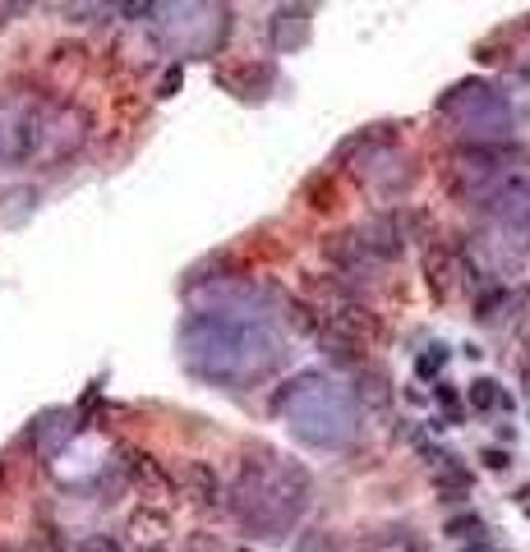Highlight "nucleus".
<instances>
[{
	"instance_id": "9b49d317",
	"label": "nucleus",
	"mask_w": 530,
	"mask_h": 552,
	"mask_svg": "<svg viewBox=\"0 0 530 552\" xmlns=\"http://www.w3.org/2000/svg\"><path fill=\"white\" fill-rule=\"evenodd\" d=\"M447 534L461 539L466 548H475V543H485V520L480 515H453L447 520Z\"/></svg>"
},
{
	"instance_id": "39448f33",
	"label": "nucleus",
	"mask_w": 530,
	"mask_h": 552,
	"mask_svg": "<svg viewBox=\"0 0 530 552\" xmlns=\"http://www.w3.org/2000/svg\"><path fill=\"white\" fill-rule=\"evenodd\" d=\"M355 239H360V248H364L369 258H396V254H402V226H396V221H387V216L369 221V226H364Z\"/></svg>"
},
{
	"instance_id": "4468645a",
	"label": "nucleus",
	"mask_w": 530,
	"mask_h": 552,
	"mask_svg": "<svg viewBox=\"0 0 530 552\" xmlns=\"http://www.w3.org/2000/svg\"><path fill=\"white\" fill-rule=\"evenodd\" d=\"M443 364H447V354H443V345H434V354H420L415 369H420V377H429V373H438Z\"/></svg>"
},
{
	"instance_id": "f03ea898",
	"label": "nucleus",
	"mask_w": 530,
	"mask_h": 552,
	"mask_svg": "<svg viewBox=\"0 0 530 552\" xmlns=\"http://www.w3.org/2000/svg\"><path fill=\"white\" fill-rule=\"evenodd\" d=\"M184 337H203V341H184L194 354H203L199 373L208 377H226V382H241L254 377L273 364V337L263 331L258 322L245 318H222V313H199L184 322Z\"/></svg>"
},
{
	"instance_id": "0eeeda50",
	"label": "nucleus",
	"mask_w": 530,
	"mask_h": 552,
	"mask_svg": "<svg viewBox=\"0 0 530 552\" xmlns=\"http://www.w3.org/2000/svg\"><path fill=\"white\" fill-rule=\"evenodd\" d=\"M273 37H277V46L281 51H296V46H305V37H309V10H277L273 14Z\"/></svg>"
},
{
	"instance_id": "7ed1b4c3",
	"label": "nucleus",
	"mask_w": 530,
	"mask_h": 552,
	"mask_svg": "<svg viewBox=\"0 0 530 552\" xmlns=\"http://www.w3.org/2000/svg\"><path fill=\"white\" fill-rule=\"evenodd\" d=\"M273 405H277V414H286L290 428H296L305 442H314V447H341V442L355 433V410H351L347 392L332 386L328 377H318V373L290 377Z\"/></svg>"
},
{
	"instance_id": "9d476101",
	"label": "nucleus",
	"mask_w": 530,
	"mask_h": 552,
	"mask_svg": "<svg viewBox=\"0 0 530 552\" xmlns=\"http://www.w3.org/2000/svg\"><path fill=\"white\" fill-rule=\"evenodd\" d=\"M466 401H470V410H493V405H502V410H508V396L498 392V382H493V377H480V382H470Z\"/></svg>"
},
{
	"instance_id": "f3484780",
	"label": "nucleus",
	"mask_w": 530,
	"mask_h": 552,
	"mask_svg": "<svg viewBox=\"0 0 530 552\" xmlns=\"http://www.w3.org/2000/svg\"><path fill=\"white\" fill-rule=\"evenodd\" d=\"M526 392H530V364H526Z\"/></svg>"
},
{
	"instance_id": "ddd939ff",
	"label": "nucleus",
	"mask_w": 530,
	"mask_h": 552,
	"mask_svg": "<svg viewBox=\"0 0 530 552\" xmlns=\"http://www.w3.org/2000/svg\"><path fill=\"white\" fill-rule=\"evenodd\" d=\"M190 483L199 488V502H217V475L203 465H190Z\"/></svg>"
},
{
	"instance_id": "dca6fc26",
	"label": "nucleus",
	"mask_w": 530,
	"mask_h": 552,
	"mask_svg": "<svg viewBox=\"0 0 530 552\" xmlns=\"http://www.w3.org/2000/svg\"><path fill=\"white\" fill-rule=\"evenodd\" d=\"M466 552H498V548H489V543H475V548H466Z\"/></svg>"
},
{
	"instance_id": "2eb2a0df",
	"label": "nucleus",
	"mask_w": 530,
	"mask_h": 552,
	"mask_svg": "<svg viewBox=\"0 0 530 552\" xmlns=\"http://www.w3.org/2000/svg\"><path fill=\"white\" fill-rule=\"evenodd\" d=\"M485 465H493V469H508V451H485Z\"/></svg>"
},
{
	"instance_id": "a211bd4d",
	"label": "nucleus",
	"mask_w": 530,
	"mask_h": 552,
	"mask_svg": "<svg viewBox=\"0 0 530 552\" xmlns=\"http://www.w3.org/2000/svg\"><path fill=\"white\" fill-rule=\"evenodd\" d=\"M148 552H162V548H148Z\"/></svg>"
},
{
	"instance_id": "6e6552de",
	"label": "nucleus",
	"mask_w": 530,
	"mask_h": 552,
	"mask_svg": "<svg viewBox=\"0 0 530 552\" xmlns=\"http://www.w3.org/2000/svg\"><path fill=\"white\" fill-rule=\"evenodd\" d=\"M364 552H424V543L411 530H383L364 543Z\"/></svg>"
},
{
	"instance_id": "423d86ee",
	"label": "nucleus",
	"mask_w": 530,
	"mask_h": 552,
	"mask_svg": "<svg viewBox=\"0 0 530 552\" xmlns=\"http://www.w3.org/2000/svg\"><path fill=\"white\" fill-rule=\"evenodd\" d=\"M424 281H429L434 299H447L453 295V281H457V263L443 244H424Z\"/></svg>"
},
{
	"instance_id": "f257e3e1",
	"label": "nucleus",
	"mask_w": 530,
	"mask_h": 552,
	"mask_svg": "<svg viewBox=\"0 0 530 552\" xmlns=\"http://www.w3.org/2000/svg\"><path fill=\"white\" fill-rule=\"evenodd\" d=\"M231 511L249 539H281L305 511V469L277 460H245L231 488Z\"/></svg>"
},
{
	"instance_id": "20e7f679",
	"label": "nucleus",
	"mask_w": 530,
	"mask_h": 552,
	"mask_svg": "<svg viewBox=\"0 0 530 552\" xmlns=\"http://www.w3.org/2000/svg\"><path fill=\"white\" fill-rule=\"evenodd\" d=\"M443 116L466 138H480V143H498V138L512 134V101L480 78L457 83V88L443 97Z\"/></svg>"
},
{
	"instance_id": "f8f14e48",
	"label": "nucleus",
	"mask_w": 530,
	"mask_h": 552,
	"mask_svg": "<svg viewBox=\"0 0 530 552\" xmlns=\"http://www.w3.org/2000/svg\"><path fill=\"white\" fill-rule=\"evenodd\" d=\"M498 309H508V290H502V286H489L480 299H475V318H480V322H493Z\"/></svg>"
},
{
	"instance_id": "1a4fd4ad",
	"label": "nucleus",
	"mask_w": 530,
	"mask_h": 552,
	"mask_svg": "<svg viewBox=\"0 0 530 552\" xmlns=\"http://www.w3.org/2000/svg\"><path fill=\"white\" fill-rule=\"evenodd\" d=\"M434 488H438L443 497H466V492H470V469L457 465V460H447L438 475H434Z\"/></svg>"
}]
</instances>
